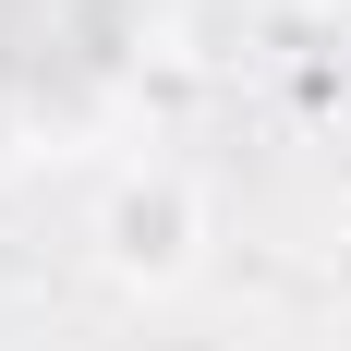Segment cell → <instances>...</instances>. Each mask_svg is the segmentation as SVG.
Returning a JSON list of instances; mask_svg holds the SVG:
<instances>
[{
	"mask_svg": "<svg viewBox=\"0 0 351 351\" xmlns=\"http://www.w3.org/2000/svg\"><path fill=\"white\" fill-rule=\"evenodd\" d=\"M134 49V0H0V85L12 97H97Z\"/></svg>",
	"mask_w": 351,
	"mask_h": 351,
	"instance_id": "obj_1",
	"label": "cell"
}]
</instances>
